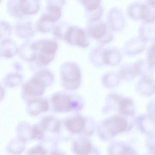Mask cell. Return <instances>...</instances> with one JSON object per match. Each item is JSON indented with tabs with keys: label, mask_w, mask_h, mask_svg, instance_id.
<instances>
[{
	"label": "cell",
	"mask_w": 155,
	"mask_h": 155,
	"mask_svg": "<svg viewBox=\"0 0 155 155\" xmlns=\"http://www.w3.org/2000/svg\"><path fill=\"white\" fill-rule=\"evenodd\" d=\"M61 79L63 86L69 90L77 88L81 82V74L78 65L72 62L62 64L60 69Z\"/></svg>",
	"instance_id": "3"
},
{
	"label": "cell",
	"mask_w": 155,
	"mask_h": 155,
	"mask_svg": "<svg viewBox=\"0 0 155 155\" xmlns=\"http://www.w3.org/2000/svg\"><path fill=\"white\" fill-rule=\"evenodd\" d=\"M52 72L47 69L40 70L25 81L22 87V94L25 97H36L42 95L45 87L53 81Z\"/></svg>",
	"instance_id": "2"
},
{
	"label": "cell",
	"mask_w": 155,
	"mask_h": 155,
	"mask_svg": "<svg viewBox=\"0 0 155 155\" xmlns=\"http://www.w3.org/2000/svg\"><path fill=\"white\" fill-rule=\"evenodd\" d=\"M149 3L155 6V0H148Z\"/></svg>",
	"instance_id": "29"
},
{
	"label": "cell",
	"mask_w": 155,
	"mask_h": 155,
	"mask_svg": "<svg viewBox=\"0 0 155 155\" xmlns=\"http://www.w3.org/2000/svg\"><path fill=\"white\" fill-rule=\"evenodd\" d=\"M62 39L72 45L83 48L87 47L90 44L89 39L83 29L70 27L64 32Z\"/></svg>",
	"instance_id": "5"
},
{
	"label": "cell",
	"mask_w": 155,
	"mask_h": 155,
	"mask_svg": "<svg viewBox=\"0 0 155 155\" xmlns=\"http://www.w3.org/2000/svg\"><path fill=\"white\" fill-rule=\"evenodd\" d=\"M143 4H134L129 8L128 12L130 16L136 19H141Z\"/></svg>",
	"instance_id": "23"
},
{
	"label": "cell",
	"mask_w": 155,
	"mask_h": 155,
	"mask_svg": "<svg viewBox=\"0 0 155 155\" xmlns=\"http://www.w3.org/2000/svg\"><path fill=\"white\" fill-rule=\"evenodd\" d=\"M21 7L25 16L35 14L39 10L38 0H21Z\"/></svg>",
	"instance_id": "15"
},
{
	"label": "cell",
	"mask_w": 155,
	"mask_h": 155,
	"mask_svg": "<svg viewBox=\"0 0 155 155\" xmlns=\"http://www.w3.org/2000/svg\"><path fill=\"white\" fill-rule=\"evenodd\" d=\"M43 130L42 129H40L38 126H33L31 130V138L37 139H42L44 136Z\"/></svg>",
	"instance_id": "26"
},
{
	"label": "cell",
	"mask_w": 155,
	"mask_h": 155,
	"mask_svg": "<svg viewBox=\"0 0 155 155\" xmlns=\"http://www.w3.org/2000/svg\"><path fill=\"white\" fill-rule=\"evenodd\" d=\"M155 6L149 3L143 5L141 19L146 22H152L155 19Z\"/></svg>",
	"instance_id": "20"
},
{
	"label": "cell",
	"mask_w": 155,
	"mask_h": 155,
	"mask_svg": "<svg viewBox=\"0 0 155 155\" xmlns=\"http://www.w3.org/2000/svg\"><path fill=\"white\" fill-rule=\"evenodd\" d=\"M61 16L60 8L56 5H51L48 8L47 13L44 15L40 20L53 23L59 20Z\"/></svg>",
	"instance_id": "17"
},
{
	"label": "cell",
	"mask_w": 155,
	"mask_h": 155,
	"mask_svg": "<svg viewBox=\"0 0 155 155\" xmlns=\"http://www.w3.org/2000/svg\"><path fill=\"white\" fill-rule=\"evenodd\" d=\"M88 31L92 37L101 43L106 44L112 40V35L109 34L107 26L104 23L101 22L90 27Z\"/></svg>",
	"instance_id": "7"
},
{
	"label": "cell",
	"mask_w": 155,
	"mask_h": 155,
	"mask_svg": "<svg viewBox=\"0 0 155 155\" xmlns=\"http://www.w3.org/2000/svg\"><path fill=\"white\" fill-rule=\"evenodd\" d=\"M65 124L69 130L75 133H79L83 130L86 125L85 119L78 115L66 120Z\"/></svg>",
	"instance_id": "11"
},
{
	"label": "cell",
	"mask_w": 155,
	"mask_h": 155,
	"mask_svg": "<svg viewBox=\"0 0 155 155\" xmlns=\"http://www.w3.org/2000/svg\"><path fill=\"white\" fill-rule=\"evenodd\" d=\"M127 126V121L125 119L120 117L115 116L103 122L101 128V134L104 138H110L117 134L125 131Z\"/></svg>",
	"instance_id": "4"
},
{
	"label": "cell",
	"mask_w": 155,
	"mask_h": 155,
	"mask_svg": "<svg viewBox=\"0 0 155 155\" xmlns=\"http://www.w3.org/2000/svg\"><path fill=\"white\" fill-rule=\"evenodd\" d=\"M138 74L135 64H123L119 71V77L123 79L131 80Z\"/></svg>",
	"instance_id": "16"
},
{
	"label": "cell",
	"mask_w": 155,
	"mask_h": 155,
	"mask_svg": "<svg viewBox=\"0 0 155 155\" xmlns=\"http://www.w3.org/2000/svg\"><path fill=\"white\" fill-rule=\"evenodd\" d=\"M154 44L150 47L147 51V62L149 67L151 68L154 67L155 64Z\"/></svg>",
	"instance_id": "25"
},
{
	"label": "cell",
	"mask_w": 155,
	"mask_h": 155,
	"mask_svg": "<svg viewBox=\"0 0 155 155\" xmlns=\"http://www.w3.org/2000/svg\"><path fill=\"white\" fill-rule=\"evenodd\" d=\"M102 58L104 64L114 65L120 62L121 55L118 50L116 48H105L103 50Z\"/></svg>",
	"instance_id": "10"
},
{
	"label": "cell",
	"mask_w": 155,
	"mask_h": 155,
	"mask_svg": "<svg viewBox=\"0 0 155 155\" xmlns=\"http://www.w3.org/2000/svg\"><path fill=\"white\" fill-rule=\"evenodd\" d=\"M120 109L122 114L126 115H131L134 113L133 103L130 99L125 98L121 100L120 102Z\"/></svg>",
	"instance_id": "21"
},
{
	"label": "cell",
	"mask_w": 155,
	"mask_h": 155,
	"mask_svg": "<svg viewBox=\"0 0 155 155\" xmlns=\"http://www.w3.org/2000/svg\"><path fill=\"white\" fill-rule=\"evenodd\" d=\"M87 9L91 12L98 9L100 7L101 0H81Z\"/></svg>",
	"instance_id": "24"
},
{
	"label": "cell",
	"mask_w": 155,
	"mask_h": 155,
	"mask_svg": "<svg viewBox=\"0 0 155 155\" xmlns=\"http://www.w3.org/2000/svg\"><path fill=\"white\" fill-rule=\"evenodd\" d=\"M18 47L16 42L11 38L0 42V57L9 59L18 53Z\"/></svg>",
	"instance_id": "9"
},
{
	"label": "cell",
	"mask_w": 155,
	"mask_h": 155,
	"mask_svg": "<svg viewBox=\"0 0 155 155\" xmlns=\"http://www.w3.org/2000/svg\"><path fill=\"white\" fill-rule=\"evenodd\" d=\"M73 150L77 154L86 155L91 152L92 146L88 140L85 138H81L74 142Z\"/></svg>",
	"instance_id": "14"
},
{
	"label": "cell",
	"mask_w": 155,
	"mask_h": 155,
	"mask_svg": "<svg viewBox=\"0 0 155 155\" xmlns=\"http://www.w3.org/2000/svg\"><path fill=\"white\" fill-rule=\"evenodd\" d=\"M14 29L15 35L22 39L31 38L35 35V32L31 21L24 16L19 18L15 22Z\"/></svg>",
	"instance_id": "6"
},
{
	"label": "cell",
	"mask_w": 155,
	"mask_h": 155,
	"mask_svg": "<svg viewBox=\"0 0 155 155\" xmlns=\"http://www.w3.org/2000/svg\"><path fill=\"white\" fill-rule=\"evenodd\" d=\"M53 106L57 112H67L71 108V101L70 97L66 94L57 93L52 97Z\"/></svg>",
	"instance_id": "8"
},
{
	"label": "cell",
	"mask_w": 155,
	"mask_h": 155,
	"mask_svg": "<svg viewBox=\"0 0 155 155\" xmlns=\"http://www.w3.org/2000/svg\"><path fill=\"white\" fill-rule=\"evenodd\" d=\"M30 43L31 51L28 63L31 69L46 66L54 59L58 48L55 41L42 39Z\"/></svg>",
	"instance_id": "1"
},
{
	"label": "cell",
	"mask_w": 155,
	"mask_h": 155,
	"mask_svg": "<svg viewBox=\"0 0 155 155\" xmlns=\"http://www.w3.org/2000/svg\"><path fill=\"white\" fill-rule=\"evenodd\" d=\"M7 11L12 16L20 18L25 16L21 8V0H8L7 5Z\"/></svg>",
	"instance_id": "18"
},
{
	"label": "cell",
	"mask_w": 155,
	"mask_h": 155,
	"mask_svg": "<svg viewBox=\"0 0 155 155\" xmlns=\"http://www.w3.org/2000/svg\"><path fill=\"white\" fill-rule=\"evenodd\" d=\"M29 154H46V152L41 146H38L31 150Z\"/></svg>",
	"instance_id": "27"
},
{
	"label": "cell",
	"mask_w": 155,
	"mask_h": 155,
	"mask_svg": "<svg viewBox=\"0 0 155 155\" xmlns=\"http://www.w3.org/2000/svg\"><path fill=\"white\" fill-rule=\"evenodd\" d=\"M12 31V26L9 22L4 20H0V42L10 38Z\"/></svg>",
	"instance_id": "19"
},
{
	"label": "cell",
	"mask_w": 155,
	"mask_h": 155,
	"mask_svg": "<svg viewBox=\"0 0 155 155\" xmlns=\"http://www.w3.org/2000/svg\"><path fill=\"white\" fill-rule=\"evenodd\" d=\"M20 71L10 72L7 74L3 79V82L6 87L14 88L20 85L22 83L24 77Z\"/></svg>",
	"instance_id": "12"
},
{
	"label": "cell",
	"mask_w": 155,
	"mask_h": 155,
	"mask_svg": "<svg viewBox=\"0 0 155 155\" xmlns=\"http://www.w3.org/2000/svg\"><path fill=\"white\" fill-rule=\"evenodd\" d=\"M2 0H0V3L2 2Z\"/></svg>",
	"instance_id": "30"
},
{
	"label": "cell",
	"mask_w": 155,
	"mask_h": 155,
	"mask_svg": "<svg viewBox=\"0 0 155 155\" xmlns=\"http://www.w3.org/2000/svg\"><path fill=\"white\" fill-rule=\"evenodd\" d=\"M103 50L101 47H97L92 51L90 54L91 60L94 64L98 66L104 64L102 58Z\"/></svg>",
	"instance_id": "22"
},
{
	"label": "cell",
	"mask_w": 155,
	"mask_h": 155,
	"mask_svg": "<svg viewBox=\"0 0 155 155\" xmlns=\"http://www.w3.org/2000/svg\"><path fill=\"white\" fill-rule=\"evenodd\" d=\"M48 101L43 99H35L30 101L29 104V112L33 115H37L48 109Z\"/></svg>",
	"instance_id": "13"
},
{
	"label": "cell",
	"mask_w": 155,
	"mask_h": 155,
	"mask_svg": "<svg viewBox=\"0 0 155 155\" xmlns=\"http://www.w3.org/2000/svg\"><path fill=\"white\" fill-rule=\"evenodd\" d=\"M5 94V91L4 88L0 83V100L3 97Z\"/></svg>",
	"instance_id": "28"
}]
</instances>
